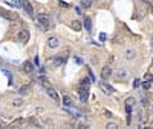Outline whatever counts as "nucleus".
<instances>
[{
  "instance_id": "1",
  "label": "nucleus",
  "mask_w": 153,
  "mask_h": 129,
  "mask_svg": "<svg viewBox=\"0 0 153 129\" xmlns=\"http://www.w3.org/2000/svg\"><path fill=\"white\" fill-rule=\"evenodd\" d=\"M37 23H40V25L44 26V28H48V26H49V17H48L46 14H40V15H37Z\"/></svg>"
},
{
  "instance_id": "2",
  "label": "nucleus",
  "mask_w": 153,
  "mask_h": 129,
  "mask_svg": "<svg viewBox=\"0 0 153 129\" xmlns=\"http://www.w3.org/2000/svg\"><path fill=\"white\" fill-rule=\"evenodd\" d=\"M112 77V68L110 66H103L101 69V78L103 80H109Z\"/></svg>"
},
{
  "instance_id": "3",
  "label": "nucleus",
  "mask_w": 153,
  "mask_h": 129,
  "mask_svg": "<svg viewBox=\"0 0 153 129\" xmlns=\"http://www.w3.org/2000/svg\"><path fill=\"white\" fill-rule=\"evenodd\" d=\"M17 39H19V42H22V43H26V42L29 40V32L26 31V29H22L19 32V35H17Z\"/></svg>"
},
{
  "instance_id": "4",
  "label": "nucleus",
  "mask_w": 153,
  "mask_h": 129,
  "mask_svg": "<svg viewBox=\"0 0 153 129\" xmlns=\"http://www.w3.org/2000/svg\"><path fill=\"white\" fill-rule=\"evenodd\" d=\"M78 92H80V98H81V101H83V103H86L87 97H89V88H87V86H86V88H80Z\"/></svg>"
},
{
  "instance_id": "5",
  "label": "nucleus",
  "mask_w": 153,
  "mask_h": 129,
  "mask_svg": "<svg viewBox=\"0 0 153 129\" xmlns=\"http://www.w3.org/2000/svg\"><path fill=\"white\" fill-rule=\"evenodd\" d=\"M100 88L103 89V92L106 95H110V94H113V88L110 86V85H107V83H104V81H101L100 83Z\"/></svg>"
},
{
  "instance_id": "6",
  "label": "nucleus",
  "mask_w": 153,
  "mask_h": 129,
  "mask_svg": "<svg viewBox=\"0 0 153 129\" xmlns=\"http://www.w3.org/2000/svg\"><path fill=\"white\" fill-rule=\"evenodd\" d=\"M22 6L25 8V11L28 12L29 15H34V9H32V5L28 2V0H22Z\"/></svg>"
},
{
  "instance_id": "7",
  "label": "nucleus",
  "mask_w": 153,
  "mask_h": 129,
  "mask_svg": "<svg viewBox=\"0 0 153 129\" xmlns=\"http://www.w3.org/2000/svg\"><path fill=\"white\" fill-rule=\"evenodd\" d=\"M46 89H48V95H49L52 100H55V101H58V100H60V97H58V94H57V91L54 89L52 86H49V88H46Z\"/></svg>"
},
{
  "instance_id": "8",
  "label": "nucleus",
  "mask_w": 153,
  "mask_h": 129,
  "mask_svg": "<svg viewBox=\"0 0 153 129\" xmlns=\"http://www.w3.org/2000/svg\"><path fill=\"white\" fill-rule=\"evenodd\" d=\"M58 45H60V40L57 39V37H49L48 39V46L49 48H58Z\"/></svg>"
},
{
  "instance_id": "9",
  "label": "nucleus",
  "mask_w": 153,
  "mask_h": 129,
  "mask_svg": "<svg viewBox=\"0 0 153 129\" xmlns=\"http://www.w3.org/2000/svg\"><path fill=\"white\" fill-rule=\"evenodd\" d=\"M23 71H25L26 74H32V72H34V64H32L31 62H26L25 66H23Z\"/></svg>"
},
{
  "instance_id": "10",
  "label": "nucleus",
  "mask_w": 153,
  "mask_h": 129,
  "mask_svg": "<svg viewBox=\"0 0 153 129\" xmlns=\"http://www.w3.org/2000/svg\"><path fill=\"white\" fill-rule=\"evenodd\" d=\"M64 62H66V57H57V59H54V66L58 68V66H61Z\"/></svg>"
},
{
  "instance_id": "11",
  "label": "nucleus",
  "mask_w": 153,
  "mask_h": 129,
  "mask_svg": "<svg viewBox=\"0 0 153 129\" xmlns=\"http://www.w3.org/2000/svg\"><path fill=\"white\" fill-rule=\"evenodd\" d=\"M0 14H2V15H5L6 18H9V20H14V18L17 17V15H14V14H11V12L5 11V9H0Z\"/></svg>"
},
{
  "instance_id": "12",
  "label": "nucleus",
  "mask_w": 153,
  "mask_h": 129,
  "mask_svg": "<svg viewBox=\"0 0 153 129\" xmlns=\"http://www.w3.org/2000/svg\"><path fill=\"white\" fill-rule=\"evenodd\" d=\"M25 123V120L23 118H17V120H14V122L11 123V128H17V126H22Z\"/></svg>"
},
{
  "instance_id": "13",
  "label": "nucleus",
  "mask_w": 153,
  "mask_h": 129,
  "mask_svg": "<svg viewBox=\"0 0 153 129\" xmlns=\"http://www.w3.org/2000/svg\"><path fill=\"white\" fill-rule=\"evenodd\" d=\"M72 29L74 31H81V23H80L78 20H74L72 22Z\"/></svg>"
},
{
  "instance_id": "14",
  "label": "nucleus",
  "mask_w": 153,
  "mask_h": 129,
  "mask_svg": "<svg viewBox=\"0 0 153 129\" xmlns=\"http://www.w3.org/2000/svg\"><path fill=\"white\" fill-rule=\"evenodd\" d=\"M38 81H40V85H43L44 88H49V86H51V85H49V81L46 80V77H43V75H41V77H38Z\"/></svg>"
},
{
  "instance_id": "15",
  "label": "nucleus",
  "mask_w": 153,
  "mask_h": 129,
  "mask_svg": "<svg viewBox=\"0 0 153 129\" xmlns=\"http://www.w3.org/2000/svg\"><path fill=\"white\" fill-rule=\"evenodd\" d=\"M142 89L144 91H150L152 89V80H146L142 83Z\"/></svg>"
},
{
  "instance_id": "16",
  "label": "nucleus",
  "mask_w": 153,
  "mask_h": 129,
  "mask_svg": "<svg viewBox=\"0 0 153 129\" xmlns=\"http://www.w3.org/2000/svg\"><path fill=\"white\" fill-rule=\"evenodd\" d=\"M63 105H64V106H72V100H70V97H67V95L63 97Z\"/></svg>"
},
{
  "instance_id": "17",
  "label": "nucleus",
  "mask_w": 153,
  "mask_h": 129,
  "mask_svg": "<svg viewBox=\"0 0 153 129\" xmlns=\"http://www.w3.org/2000/svg\"><path fill=\"white\" fill-rule=\"evenodd\" d=\"M22 105H23V100H22V98H15V100L12 101V106H14V108H20Z\"/></svg>"
},
{
  "instance_id": "18",
  "label": "nucleus",
  "mask_w": 153,
  "mask_h": 129,
  "mask_svg": "<svg viewBox=\"0 0 153 129\" xmlns=\"http://www.w3.org/2000/svg\"><path fill=\"white\" fill-rule=\"evenodd\" d=\"M84 26H86V29H87V31H92V29H91V28H92V22H91V18H86Z\"/></svg>"
},
{
  "instance_id": "19",
  "label": "nucleus",
  "mask_w": 153,
  "mask_h": 129,
  "mask_svg": "<svg viewBox=\"0 0 153 129\" xmlns=\"http://www.w3.org/2000/svg\"><path fill=\"white\" fill-rule=\"evenodd\" d=\"M135 105V98L133 97H129L127 100H125V106H133Z\"/></svg>"
},
{
  "instance_id": "20",
  "label": "nucleus",
  "mask_w": 153,
  "mask_h": 129,
  "mask_svg": "<svg viewBox=\"0 0 153 129\" xmlns=\"http://www.w3.org/2000/svg\"><path fill=\"white\" fill-rule=\"evenodd\" d=\"M11 5H12L14 8H20V6H22V2H20V0H11Z\"/></svg>"
},
{
  "instance_id": "21",
  "label": "nucleus",
  "mask_w": 153,
  "mask_h": 129,
  "mask_svg": "<svg viewBox=\"0 0 153 129\" xmlns=\"http://www.w3.org/2000/svg\"><path fill=\"white\" fill-rule=\"evenodd\" d=\"M91 5H92L91 0H81V6H83V8H89Z\"/></svg>"
},
{
  "instance_id": "22",
  "label": "nucleus",
  "mask_w": 153,
  "mask_h": 129,
  "mask_svg": "<svg viewBox=\"0 0 153 129\" xmlns=\"http://www.w3.org/2000/svg\"><path fill=\"white\" fill-rule=\"evenodd\" d=\"M89 83H91V78H87V77L81 78V86H89Z\"/></svg>"
},
{
  "instance_id": "23",
  "label": "nucleus",
  "mask_w": 153,
  "mask_h": 129,
  "mask_svg": "<svg viewBox=\"0 0 153 129\" xmlns=\"http://www.w3.org/2000/svg\"><path fill=\"white\" fill-rule=\"evenodd\" d=\"M28 91H29V86H22V88H20V94L23 95V94H26Z\"/></svg>"
},
{
  "instance_id": "24",
  "label": "nucleus",
  "mask_w": 153,
  "mask_h": 129,
  "mask_svg": "<svg viewBox=\"0 0 153 129\" xmlns=\"http://www.w3.org/2000/svg\"><path fill=\"white\" fill-rule=\"evenodd\" d=\"M125 57H127L129 60H132V59H133V51H132V49H129V51H127V55H125Z\"/></svg>"
},
{
  "instance_id": "25",
  "label": "nucleus",
  "mask_w": 153,
  "mask_h": 129,
  "mask_svg": "<svg viewBox=\"0 0 153 129\" xmlns=\"http://www.w3.org/2000/svg\"><path fill=\"white\" fill-rule=\"evenodd\" d=\"M107 129H116V128H118V126H116L115 123H107V126H106Z\"/></svg>"
},
{
  "instance_id": "26",
  "label": "nucleus",
  "mask_w": 153,
  "mask_h": 129,
  "mask_svg": "<svg viewBox=\"0 0 153 129\" xmlns=\"http://www.w3.org/2000/svg\"><path fill=\"white\" fill-rule=\"evenodd\" d=\"M58 5H60L61 8H67V6H69V5H67L66 2H61V0H60V3H58Z\"/></svg>"
},
{
  "instance_id": "27",
  "label": "nucleus",
  "mask_w": 153,
  "mask_h": 129,
  "mask_svg": "<svg viewBox=\"0 0 153 129\" xmlns=\"http://www.w3.org/2000/svg\"><path fill=\"white\" fill-rule=\"evenodd\" d=\"M34 63H35V66H38V64H40V60H38V57H35V59H34Z\"/></svg>"
},
{
  "instance_id": "28",
  "label": "nucleus",
  "mask_w": 153,
  "mask_h": 129,
  "mask_svg": "<svg viewBox=\"0 0 153 129\" xmlns=\"http://www.w3.org/2000/svg\"><path fill=\"white\" fill-rule=\"evenodd\" d=\"M136 86H139V80H135L133 81V88H136Z\"/></svg>"
},
{
  "instance_id": "29",
  "label": "nucleus",
  "mask_w": 153,
  "mask_h": 129,
  "mask_svg": "<svg viewBox=\"0 0 153 129\" xmlns=\"http://www.w3.org/2000/svg\"><path fill=\"white\" fill-rule=\"evenodd\" d=\"M106 117H107V118H112V112H109V111H106Z\"/></svg>"
},
{
  "instance_id": "30",
  "label": "nucleus",
  "mask_w": 153,
  "mask_h": 129,
  "mask_svg": "<svg viewBox=\"0 0 153 129\" xmlns=\"http://www.w3.org/2000/svg\"><path fill=\"white\" fill-rule=\"evenodd\" d=\"M146 80H152V74H146V77H144Z\"/></svg>"
},
{
  "instance_id": "31",
  "label": "nucleus",
  "mask_w": 153,
  "mask_h": 129,
  "mask_svg": "<svg viewBox=\"0 0 153 129\" xmlns=\"http://www.w3.org/2000/svg\"><path fill=\"white\" fill-rule=\"evenodd\" d=\"M106 39V34H100V40H104Z\"/></svg>"
},
{
  "instance_id": "32",
  "label": "nucleus",
  "mask_w": 153,
  "mask_h": 129,
  "mask_svg": "<svg viewBox=\"0 0 153 129\" xmlns=\"http://www.w3.org/2000/svg\"><path fill=\"white\" fill-rule=\"evenodd\" d=\"M0 128H2V125H0Z\"/></svg>"
}]
</instances>
